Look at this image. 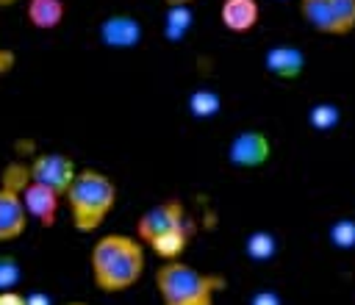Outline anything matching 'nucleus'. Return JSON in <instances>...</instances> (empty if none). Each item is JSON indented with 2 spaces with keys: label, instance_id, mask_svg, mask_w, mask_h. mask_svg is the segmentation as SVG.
Returning a JSON list of instances; mask_svg holds the SVG:
<instances>
[{
  "label": "nucleus",
  "instance_id": "obj_13",
  "mask_svg": "<svg viewBox=\"0 0 355 305\" xmlns=\"http://www.w3.org/2000/svg\"><path fill=\"white\" fill-rule=\"evenodd\" d=\"M67 17V3L64 0H28L25 3V19L36 31H55L61 28Z\"/></svg>",
  "mask_w": 355,
  "mask_h": 305
},
{
  "label": "nucleus",
  "instance_id": "obj_12",
  "mask_svg": "<svg viewBox=\"0 0 355 305\" xmlns=\"http://www.w3.org/2000/svg\"><path fill=\"white\" fill-rule=\"evenodd\" d=\"M219 22L230 33H250L261 22V6L258 0H222Z\"/></svg>",
  "mask_w": 355,
  "mask_h": 305
},
{
  "label": "nucleus",
  "instance_id": "obj_17",
  "mask_svg": "<svg viewBox=\"0 0 355 305\" xmlns=\"http://www.w3.org/2000/svg\"><path fill=\"white\" fill-rule=\"evenodd\" d=\"M222 111V97L211 89H197L189 94V114L197 116V119H208V116H216Z\"/></svg>",
  "mask_w": 355,
  "mask_h": 305
},
{
  "label": "nucleus",
  "instance_id": "obj_7",
  "mask_svg": "<svg viewBox=\"0 0 355 305\" xmlns=\"http://www.w3.org/2000/svg\"><path fill=\"white\" fill-rule=\"evenodd\" d=\"M75 175H78V166L67 152H39L31 161V180L58 191L61 197L72 186Z\"/></svg>",
  "mask_w": 355,
  "mask_h": 305
},
{
  "label": "nucleus",
  "instance_id": "obj_8",
  "mask_svg": "<svg viewBox=\"0 0 355 305\" xmlns=\"http://www.w3.org/2000/svg\"><path fill=\"white\" fill-rule=\"evenodd\" d=\"M272 158V139L263 130H241L227 144V164L239 169H261Z\"/></svg>",
  "mask_w": 355,
  "mask_h": 305
},
{
  "label": "nucleus",
  "instance_id": "obj_1",
  "mask_svg": "<svg viewBox=\"0 0 355 305\" xmlns=\"http://www.w3.org/2000/svg\"><path fill=\"white\" fill-rule=\"evenodd\" d=\"M147 269L144 244L130 233H103L89 250L92 283L103 294L130 291Z\"/></svg>",
  "mask_w": 355,
  "mask_h": 305
},
{
  "label": "nucleus",
  "instance_id": "obj_2",
  "mask_svg": "<svg viewBox=\"0 0 355 305\" xmlns=\"http://www.w3.org/2000/svg\"><path fill=\"white\" fill-rule=\"evenodd\" d=\"M69 222L78 233H97L116 205V183L100 169H78L64 194Z\"/></svg>",
  "mask_w": 355,
  "mask_h": 305
},
{
  "label": "nucleus",
  "instance_id": "obj_10",
  "mask_svg": "<svg viewBox=\"0 0 355 305\" xmlns=\"http://www.w3.org/2000/svg\"><path fill=\"white\" fill-rule=\"evenodd\" d=\"M61 200H64V197H61L58 191L42 186V183H36V180H31V183L25 186V191H22V202H25L28 216L36 219L42 227H53V225H55Z\"/></svg>",
  "mask_w": 355,
  "mask_h": 305
},
{
  "label": "nucleus",
  "instance_id": "obj_3",
  "mask_svg": "<svg viewBox=\"0 0 355 305\" xmlns=\"http://www.w3.org/2000/svg\"><path fill=\"white\" fill-rule=\"evenodd\" d=\"M161 305H216L225 291V277L189 266L186 261H161L153 272Z\"/></svg>",
  "mask_w": 355,
  "mask_h": 305
},
{
  "label": "nucleus",
  "instance_id": "obj_19",
  "mask_svg": "<svg viewBox=\"0 0 355 305\" xmlns=\"http://www.w3.org/2000/svg\"><path fill=\"white\" fill-rule=\"evenodd\" d=\"M330 244L338 250L355 247V219H336L330 225Z\"/></svg>",
  "mask_w": 355,
  "mask_h": 305
},
{
  "label": "nucleus",
  "instance_id": "obj_23",
  "mask_svg": "<svg viewBox=\"0 0 355 305\" xmlns=\"http://www.w3.org/2000/svg\"><path fill=\"white\" fill-rule=\"evenodd\" d=\"M14 61H17V58H14V53H11V50H0V75H3V72H8V69L14 67Z\"/></svg>",
  "mask_w": 355,
  "mask_h": 305
},
{
  "label": "nucleus",
  "instance_id": "obj_24",
  "mask_svg": "<svg viewBox=\"0 0 355 305\" xmlns=\"http://www.w3.org/2000/svg\"><path fill=\"white\" fill-rule=\"evenodd\" d=\"M194 3H197V0H164V6H189V8H191Z\"/></svg>",
  "mask_w": 355,
  "mask_h": 305
},
{
  "label": "nucleus",
  "instance_id": "obj_16",
  "mask_svg": "<svg viewBox=\"0 0 355 305\" xmlns=\"http://www.w3.org/2000/svg\"><path fill=\"white\" fill-rule=\"evenodd\" d=\"M194 17L189 6H166V17H164V36L169 42H180L186 36V31L191 28Z\"/></svg>",
  "mask_w": 355,
  "mask_h": 305
},
{
  "label": "nucleus",
  "instance_id": "obj_18",
  "mask_svg": "<svg viewBox=\"0 0 355 305\" xmlns=\"http://www.w3.org/2000/svg\"><path fill=\"white\" fill-rule=\"evenodd\" d=\"M341 119V111L333 105V103H316L311 111H308V122L316 128V130H333Z\"/></svg>",
  "mask_w": 355,
  "mask_h": 305
},
{
  "label": "nucleus",
  "instance_id": "obj_27",
  "mask_svg": "<svg viewBox=\"0 0 355 305\" xmlns=\"http://www.w3.org/2000/svg\"><path fill=\"white\" fill-rule=\"evenodd\" d=\"M280 3H288V0H280Z\"/></svg>",
  "mask_w": 355,
  "mask_h": 305
},
{
  "label": "nucleus",
  "instance_id": "obj_26",
  "mask_svg": "<svg viewBox=\"0 0 355 305\" xmlns=\"http://www.w3.org/2000/svg\"><path fill=\"white\" fill-rule=\"evenodd\" d=\"M67 305H92V302H67Z\"/></svg>",
  "mask_w": 355,
  "mask_h": 305
},
{
  "label": "nucleus",
  "instance_id": "obj_5",
  "mask_svg": "<svg viewBox=\"0 0 355 305\" xmlns=\"http://www.w3.org/2000/svg\"><path fill=\"white\" fill-rule=\"evenodd\" d=\"M308 28L324 36H349L355 31V0H297Z\"/></svg>",
  "mask_w": 355,
  "mask_h": 305
},
{
  "label": "nucleus",
  "instance_id": "obj_11",
  "mask_svg": "<svg viewBox=\"0 0 355 305\" xmlns=\"http://www.w3.org/2000/svg\"><path fill=\"white\" fill-rule=\"evenodd\" d=\"M263 67L269 75L280 80H297L305 72V53L294 44H275L263 55Z\"/></svg>",
  "mask_w": 355,
  "mask_h": 305
},
{
  "label": "nucleus",
  "instance_id": "obj_22",
  "mask_svg": "<svg viewBox=\"0 0 355 305\" xmlns=\"http://www.w3.org/2000/svg\"><path fill=\"white\" fill-rule=\"evenodd\" d=\"M0 305H31V302H28L25 294H19L17 288H11V291H0Z\"/></svg>",
  "mask_w": 355,
  "mask_h": 305
},
{
  "label": "nucleus",
  "instance_id": "obj_15",
  "mask_svg": "<svg viewBox=\"0 0 355 305\" xmlns=\"http://www.w3.org/2000/svg\"><path fill=\"white\" fill-rule=\"evenodd\" d=\"M244 252L255 261V263H266L275 258L277 252V238L269 233V230H252L244 241Z\"/></svg>",
  "mask_w": 355,
  "mask_h": 305
},
{
  "label": "nucleus",
  "instance_id": "obj_9",
  "mask_svg": "<svg viewBox=\"0 0 355 305\" xmlns=\"http://www.w3.org/2000/svg\"><path fill=\"white\" fill-rule=\"evenodd\" d=\"M141 36H144V28L133 14H108L97 25L100 44H105L111 50H133V47H139Z\"/></svg>",
  "mask_w": 355,
  "mask_h": 305
},
{
  "label": "nucleus",
  "instance_id": "obj_6",
  "mask_svg": "<svg viewBox=\"0 0 355 305\" xmlns=\"http://www.w3.org/2000/svg\"><path fill=\"white\" fill-rule=\"evenodd\" d=\"M183 225H191L189 216H186V208L180 200H164V202H155L150 205L139 219H136V238L147 247L153 238H158L161 233H169V230H178Z\"/></svg>",
  "mask_w": 355,
  "mask_h": 305
},
{
  "label": "nucleus",
  "instance_id": "obj_25",
  "mask_svg": "<svg viewBox=\"0 0 355 305\" xmlns=\"http://www.w3.org/2000/svg\"><path fill=\"white\" fill-rule=\"evenodd\" d=\"M11 3H17V0H0V6H11Z\"/></svg>",
  "mask_w": 355,
  "mask_h": 305
},
{
  "label": "nucleus",
  "instance_id": "obj_14",
  "mask_svg": "<svg viewBox=\"0 0 355 305\" xmlns=\"http://www.w3.org/2000/svg\"><path fill=\"white\" fill-rule=\"evenodd\" d=\"M189 238H191V225H183L178 230L161 233L158 238H153L147 247L153 255H158L161 261H180L183 252L189 250Z\"/></svg>",
  "mask_w": 355,
  "mask_h": 305
},
{
  "label": "nucleus",
  "instance_id": "obj_28",
  "mask_svg": "<svg viewBox=\"0 0 355 305\" xmlns=\"http://www.w3.org/2000/svg\"><path fill=\"white\" fill-rule=\"evenodd\" d=\"M0 172H3V169H0Z\"/></svg>",
  "mask_w": 355,
  "mask_h": 305
},
{
  "label": "nucleus",
  "instance_id": "obj_21",
  "mask_svg": "<svg viewBox=\"0 0 355 305\" xmlns=\"http://www.w3.org/2000/svg\"><path fill=\"white\" fill-rule=\"evenodd\" d=\"M250 305H283V299L275 291H258V294H252Z\"/></svg>",
  "mask_w": 355,
  "mask_h": 305
},
{
  "label": "nucleus",
  "instance_id": "obj_20",
  "mask_svg": "<svg viewBox=\"0 0 355 305\" xmlns=\"http://www.w3.org/2000/svg\"><path fill=\"white\" fill-rule=\"evenodd\" d=\"M19 277H22V269H19L17 258H11V255H0V291H11V288H17Z\"/></svg>",
  "mask_w": 355,
  "mask_h": 305
},
{
  "label": "nucleus",
  "instance_id": "obj_4",
  "mask_svg": "<svg viewBox=\"0 0 355 305\" xmlns=\"http://www.w3.org/2000/svg\"><path fill=\"white\" fill-rule=\"evenodd\" d=\"M31 183V164H8L0 172V244L17 241L28 230V211L22 191Z\"/></svg>",
  "mask_w": 355,
  "mask_h": 305
}]
</instances>
